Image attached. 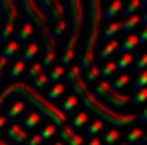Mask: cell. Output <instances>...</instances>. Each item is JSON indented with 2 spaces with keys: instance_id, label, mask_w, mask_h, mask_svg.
<instances>
[{
  "instance_id": "obj_34",
  "label": "cell",
  "mask_w": 147,
  "mask_h": 145,
  "mask_svg": "<svg viewBox=\"0 0 147 145\" xmlns=\"http://www.w3.org/2000/svg\"><path fill=\"white\" fill-rule=\"evenodd\" d=\"M133 89H135V91L147 89V71H141V73L137 75V79L133 81Z\"/></svg>"
},
{
  "instance_id": "obj_29",
  "label": "cell",
  "mask_w": 147,
  "mask_h": 145,
  "mask_svg": "<svg viewBox=\"0 0 147 145\" xmlns=\"http://www.w3.org/2000/svg\"><path fill=\"white\" fill-rule=\"evenodd\" d=\"M129 103H133L135 107H139V105H143V103H147V89H141V91H135V95H133V97H129Z\"/></svg>"
},
{
  "instance_id": "obj_31",
  "label": "cell",
  "mask_w": 147,
  "mask_h": 145,
  "mask_svg": "<svg viewBox=\"0 0 147 145\" xmlns=\"http://www.w3.org/2000/svg\"><path fill=\"white\" fill-rule=\"evenodd\" d=\"M97 77H99V67H95V65H91V67H89V69L85 71V75L81 77V81H83V83L87 85V83H91V81H95Z\"/></svg>"
},
{
  "instance_id": "obj_53",
  "label": "cell",
  "mask_w": 147,
  "mask_h": 145,
  "mask_svg": "<svg viewBox=\"0 0 147 145\" xmlns=\"http://www.w3.org/2000/svg\"><path fill=\"white\" fill-rule=\"evenodd\" d=\"M143 6H145V10H147V0H145V2H143Z\"/></svg>"
},
{
  "instance_id": "obj_5",
  "label": "cell",
  "mask_w": 147,
  "mask_h": 145,
  "mask_svg": "<svg viewBox=\"0 0 147 145\" xmlns=\"http://www.w3.org/2000/svg\"><path fill=\"white\" fill-rule=\"evenodd\" d=\"M67 12H69V30H71V38L63 51V57H61V63L59 67H63L67 71V67L71 65L73 61V55H75V47H77V40H79V32H81V26H83V14H85V8L79 0H69L65 4Z\"/></svg>"
},
{
  "instance_id": "obj_6",
  "label": "cell",
  "mask_w": 147,
  "mask_h": 145,
  "mask_svg": "<svg viewBox=\"0 0 147 145\" xmlns=\"http://www.w3.org/2000/svg\"><path fill=\"white\" fill-rule=\"evenodd\" d=\"M93 95L99 101H105L109 109H123L125 105H129V97L123 95V93H113L111 91V85L107 81H99L97 87H95V91H93Z\"/></svg>"
},
{
  "instance_id": "obj_24",
  "label": "cell",
  "mask_w": 147,
  "mask_h": 145,
  "mask_svg": "<svg viewBox=\"0 0 147 145\" xmlns=\"http://www.w3.org/2000/svg\"><path fill=\"white\" fill-rule=\"evenodd\" d=\"M24 71H26V65H24V63L18 59V61H16V63L10 67V71H8V77H10L12 81H16V79H18V77L24 73Z\"/></svg>"
},
{
  "instance_id": "obj_18",
  "label": "cell",
  "mask_w": 147,
  "mask_h": 145,
  "mask_svg": "<svg viewBox=\"0 0 147 145\" xmlns=\"http://www.w3.org/2000/svg\"><path fill=\"white\" fill-rule=\"evenodd\" d=\"M38 123H40V115H38V113H34V111H30V113L24 117V121H22V129H24V131L34 129Z\"/></svg>"
},
{
  "instance_id": "obj_10",
  "label": "cell",
  "mask_w": 147,
  "mask_h": 145,
  "mask_svg": "<svg viewBox=\"0 0 147 145\" xmlns=\"http://www.w3.org/2000/svg\"><path fill=\"white\" fill-rule=\"evenodd\" d=\"M121 10H123V2H121V0H113V2H111V4L103 10V14H101V16H103L105 20L113 22V20H115V16H117Z\"/></svg>"
},
{
  "instance_id": "obj_42",
  "label": "cell",
  "mask_w": 147,
  "mask_h": 145,
  "mask_svg": "<svg viewBox=\"0 0 147 145\" xmlns=\"http://www.w3.org/2000/svg\"><path fill=\"white\" fill-rule=\"evenodd\" d=\"M83 143H85V137L83 135H73L65 145H83Z\"/></svg>"
},
{
  "instance_id": "obj_9",
  "label": "cell",
  "mask_w": 147,
  "mask_h": 145,
  "mask_svg": "<svg viewBox=\"0 0 147 145\" xmlns=\"http://www.w3.org/2000/svg\"><path fill=\"white\" fill-rule=\"evenodd\" d=\"M4 139L10 141V143H14V145H20V143H26L28 135H26V131H24L20 125H12V127H8V131L4 133Z\"/></svg>"
},
{
  "instance_id": "obj_23",
  "label": "cell",
  "mask_w": 147,
  "mask_h": 145,
  "mask_svg": "<svg viewBox=\"0 0 147 145\" xmlns=\"http://www.w3.org/2000/svg\"><path fill=\"white\" fill-rule=\"evenodd\" d=\"M129 65H133V55H121V59L115 61V73H123Z\"/></svg>"
},
{
  "instance_id": "obj_27",
  "label": "cell",
  "mask_w": 147,
  "mask_h": 145,
  "mask_svg": "<svg viewBox=\"0 0 147 145\" xmlns=\"http://www.w3.org/2000/svg\"><path fill=\"white\" fill-rule=\"evenodd\" d=\"M113 73H115V61H107L105 67L99 71V79H101V81H107Z\"/></svg>"
},
{
  "instance_id": "obj_12",
  "label": "cell",
  "mask_w": 147,
  "mask_h": 145,
  "mask_svg": "<svg viewBox=\"0 0 147 145\" xmlns=\"http://www.w3.org/2000/svg\"><path fill=\"white\" fill-rule=\"evenodd\" d=\"M119 45H121V42H119L117 38L109 40V42H107V45H105V47H103V49L97 53V59H99V61H107V59H109V57H111V55H113V53L119 49Z\"/></svg>"
},
{
  "instance_id": "obj_16",
  "label": "cell",
  "mask_w": 147,
  "mask_h": 145,
  "mask_svg": "<svg viewBox=\"0 0 147 145\" xmlns=\"http://www.w3.org/2000/svg\"><path fill=\"white\" fill-rule=\"evenodd\" d=\"M141 22V16H137V14H133V16H129V18H125L123 22H121V32H133L135 30V26Z\"/></svg>"
},
{
  "instance_id": "obj_43",
  "label": "cell",
  "mask_w": 147,
  "mask_h": 145,
  "mask_svg": "<svg viewBox=\"0 0 147 145\" xmlns=\"http://www.w3.org/2000/svg\"><path fill=\"white\" fill-rule=\"evenodd\" d=\"M42 141H40V137L38 135H30L28 139H26V145H40Z\"/></svg>"
},
{
  "instance_id": "obj_7",
  "label": "cell",
  "mask_w": 147,
  "mask_h": 145,
  "mask_svg": "<svg viewBox=\"0 0 147 145\" xmlns=\"http://www.w3.org/2000/svg\"><path fill=\"white\" fill-rule=\"evenodd\" d=\"M38 8L42 10V14L47 16V20L55 26L57 22L65 20V6L61 2H57V0H42V2L38 4Z\"/></svg>"
},
{
  "instance_id": "obj_3",
  "label": "cell",
  "mask_w": 147,
  "mask_h": 145,
  "mask_svg": "<svg viewBox=\"0 0 147 145\" xmlns=\"http://www.w3.org/2000/svg\"><path fill=\"white\" fill-rule=\"evenodd\" d=\"M89 16H87V40H85V53L81 57V63L77 65L81 73H85L91 65H93V59H95V45L99 40V34H101V2L97 0H91L83 6Z\"/></svg>"
},
{
  "instance_id": "obj_22",
  "label": "cell",
  "mask_w": 147,
  "mask_h": 145,
  "mask_svg": "<svg viewBox=\"0 0 147 145\" xmlns=\"http://www.w3.org/2000/svg\"><path fill=\"white\" fill-rule=\"evenodd\" d=\"M119 141V129H115V127H111L105 135H103V139H101V145H115Z\"/></svg>"
},
{
  "instance_id": "obj_48",
  "label": "cell",
  "mask_w": 147,
  "mask_h": 145,
  "mask_svg": "<svg viewBox=\"0 0 147 145\" xmlns=\"http://www.w3.org/2000/svg\"><path fill=\"white\" fill-rule=\"evenodd\" d=\"M139 119H141V121H147V107H145V109H143V113H141V115H139Z\"/></svg>"
},
{
  "instance_id": "obj_33",
  "label": "cell",
  "mask_w": 147,
  "mask_h": 145,
  "mask_svg": "<svg viewBox=\"0 0 147 145\" xmlns=\"http://www.w3.org/2000/svg\"><path fill=\"white\" fill-rule=\"evenodd\" d=\"M143 139V129H131L127 135H125V143L127 145H131V143H135V141H141Z\"/></svg>"
},
{
  "instance_id": "obj_25",
  "label": "cell",
  "mask_w": 147,
  "mask_h": 145,
  "mask_svg": "<svg viewBox=\"0 0 147 145\" xmlns=\"http://www.w3.org/2000/svg\"><path fill=\"white\" fill-rule=\"evenodd\" d=\"M103 127H105V123H103V121H99V119H95V121L85 129V135H89V137L93 139V137H97V135L101 133V129H103Z\"/></svg>"
},
{
  "instance_id": "obj_14",
  "label": "cell",
  "mask_w": 147,
  "mask_h": 145,
  "mask_svg": "<svg viewBox=\"0 0 147 145\" xmlns=\"http://www.w3.org/2000/svg\"><path fill=\"white\" fill-rule=\"evenodd\" d=\"M65 91H67V85L57 83V85H53V87H51V91H49V93H47V97H45V101H47V103H53V101H57Z\"/></svg>"
},
{
  "instance_id": "obj_30",
  "label": "cell",
  "mask_w": 147,
  "mask_h": 145,
  "mask_svg": "<svg viewBox=\"0 0 147 145\" xmlns=\"http://www.w3.org/2000/svg\"><path fill=\"white\" fill-rule=\"evenodd\" d=\"M18 51H20L18 42H16V40H10V42H6V47H4V51H2V55H0V57L10 59V57H12V55H16Z\"/></svg>"
},
{
  "instance_id": "obj_36",
  "label": "cell",
  "mask_w": 147,
  "mask_h": 145,
  "mask_svg": "<svg viewBox=\"0 0 147 145\" xmlns=\"http://www.w3.org/2000/svg\"><path fill=\"white\" fill-rule=\"evenodd\" d=\"M22 111H24V103H22V101H16V103L10 107V111H8V115H6V119H16Z\"/></svg>"
},
{
  "instance_id": "obj_21",
  "label": "cell",
  "mask_w": 147,
  "mask_h": 145,
  "mask_svg": "<svg viewBox=\"0 0 147 145\" xmlns=\"http://www.w3.org/2000/svg\"><path fill=\"white\" fill-rule=\"evenodd\" d=\"M129 81H131V77H129L127 73H121V75L117 77V81H113V85H111V91H113V93H119L123 87H127V85H129Z\"/></svg>"
},
{
  "instance_id": "obj_39",
  "label": "cell",
  "mask_w": 147,
  "mask_h": 145,
  "mask_svg": "<svg viewBox=\"0 0 147 145\" xmlns=\"http://www.w3.org/2000/svg\"><path fill=\"white\" fill-rule=\"evenodd\" d=\"M55 133H57V127H55V125H47V127L40 131V135H38V137H40V141H49Z\"/></svg>"
},
{
  "instance_id": "obj_19",
  "label": "cell",
  "mask_w": 147,
  "mask_h": 145,
  "mask_svg": "<svg viewBox=\"0 0 147 145\" xmlns=\"http://www.w3.org/2000/svg\"><path fill=\"white\" fill-rule=\"evenodd\" d=\"M89 121V113L87 111H79L75 117H73V121H71V129H83L85 127V123Z\"/></svg>"
},
{
  "instance_id": "obj_2",
  "label": "cell",
  "mask_w": 147,
  "mask_h": 145,
  "mask_svg": "<svg viewBox=\"0 0 147 145\" xmlns=\"http://www.w3.org/2000/svg\"><path fill=\"white\" fill-rule=\"evenodd\" d=\"M12 93H16V95L20 97L22 103H28V105L32 107L34 113H38L40 117H47V119L51 121V125L63 127V125L67 123V117H65L57 107H53L51 103H47L45 97H40L38 93H34L26 83H12L10 87H6L2 93H0V99L4 101V99H6L8 95H12Z\"/></svg>"
},
{
  "instance_id": "obj_50",
  "label": "cell",
  "mask_w": 147,
  "mask_h": 145,
  "mask_svg": "<svg viewBox=\"0 0 147 145\" xmlns=\"http://www.w3.org/2000/svg\"><path fill=\"white\" fill-rule=\"evenodd\" d=\"M141 141H143V145H147V133H143V139Z\"/></svg>"
},
{
  "instance_id": "obj_11",
  "label": "cell",
  "mask_w": 147,
  "mask_h": 145,
  "mask_svg": "<svg viewBox=\"0 0 147 145\" xmlns=\"http://www.w3.org/2000/svg\"><path fill=\"white\" fill-rule=\"evenodd\" d=\"M121 32V22H117V20H113V22H109V26L105 28V30H101V34H99V38L101 40H113L117 34Z\"/></svg>"
},
{
  "instance_id": "obj_38",
  "label": "cell",
  "mask_w": 147,
  "mask_h": 145,
  "mask_svg": "<svg viewBox=\"0 0 147 145\" xmlns=\"http://www.w3.org/2000/svg\"><path fill=\"white\" fill-rule=\"evenodd\" d=\"M55 59H57V51H45V59H42L40 67H42V69H47V67H53Z\"/></svg>"
},
{
  "instance_id": "obj_37",
  "label": "cell",
  "mask_w": 147,
  "mask_h": 145,
  "mask_svg": "<svg viewBox=\"0 0 147 145\" xmlns=\"http://www.w3.org/2000/svg\"><path fill=\"white\" fill-rule=\"evenodd\" d=\"M47 83H49L47 75H45V73H40V75H38V77H36V79L32 81V87H30V89H32L34 93H38V91H40V89H42V87H45Z\"/></svg>"
},
{
  "instance_id": "obj_32",
  "label": "cell",
  "mask_w": 147,
  "mask_h": 145,
  "mask_svg": "<svg viewBox=\"0 0 147 145\" xmlns=\"http://www.w3.org/2000/svg\"><path fill=\"white\" fill-rule=\"evenodd\" d=\"M65 28H67V22L65 20H61V22H57L53 28H51V38L57 42V38H61L63 36V32H65Z\"/></svg>"
},
{
  "instance_id": "obj_15",
  "label": "cell",
  "mask_w": 147,
  "mask_h": 145,
  "mask_svg": "<svg viewBox=\"0 0 147 145\" xmlns=\"http://www.w3.org/2000/svg\"><path fill=\"white\" fill-rule=\"evenodd\" d=\"M38 51H40V45H38V42H30V45H28V47L24 49V53H22L20 61H22V63L26 65L28 61H32V59H34V57L38 55Z\"/></svg>"
},
{
  "instance_id": "obj_13",
  "label": "cell",
  "mask_w": 147,
  "mask_h": 145,
  "mask_svg": "<svg viewBox=\"0 0 147 145\" xmlns=\"http://www.w3.org/2000/svg\"><path fill=\"white\" fill-rule=\"evenodd\" d=\"M137 34H127V38L119 45V49H121V53L123 55H131V51L133 49H137Z\"/></svg>"
},
{
  "instance_id": "obj_40",
  "label": "cell",
  "mask_w": 147,
  "mask_h": 145,
  "mask_svg": "<svg viewBox=\"0 0 147 145\" xmlns=\"http://www.w3.org/2000/svg\"><path fill=\"white\" fill-rule=\"evenodd\" d=\"M73 135H75V133H73V129H71L69 125H63V129L59 131V137H61L59 141H61V143H67V141H69Z\"/></svg>"
},
{
  "instance_id": "obj_44",
  "label": "cell",
  "mask_w": 147,
  "mask_h": 145,
  "mask_svg": "<svg viewBox=\"0 0 147 145\" xmlns=\"http://www.w3.org/2000/svg\"><path fill=\"white\" fill-rule=\"evenodd\" d=\"M137 42H139V45H145V42H147V26L141 30V34H137Z\"/></svg>"
},
{
  "instance_id": "obj_51",
  "label": "cell",
  "mask_w": 147,
  "mask_h": 145,
  "mask_svg": "<svg viewBox=\"0 0 147 145\" xmlns=\"http://www.w3.org/2000/svg\"><path fill=\"white\" fill-rule=\"evenodd\" d=\"M53 145H65V143H61V141H57V143H53Z\"/></svg>"
},
{
  "instance_id": "obj_17",
  "label": "cell",
  "mask_w": 147,
  "mask_h": 145,
  "mask_svg": "<svg viewBox=\"0 0 147 145\" xmlns=\"http://www.w3.org/2000/svg\"><path fill=\"white\" fill-rule=\"evenodd\" d=\"M77 105H79V99H77L75 95H69V97L63 101V105H61V109H59V111H61V113L67 117V113L75 111V107H77Z\"/></svg>"
},
{
  "instance_id": "obj_20",
  "label": "cell",
  "mask_w": 147,
  "mask_h": 145,
  "mask_svg": "<svg viewBox=\"0 0 147 145\" xmlns=\"http://www.w3.org/2000/svg\"><path fill=\"white\" fill-rule=\"evenodd\" d=\"M32 32H34V30H32V26H30L28 22H24V24L20 26L18 34H16V42H18V47H20V45H24V42L28 40V36H30Z\"/></svg>"
},
{
  "instance_id": "obj_28",
  "label": "cell",
  "mask_w": 147,
  "mask_h": 145,
  "mask_svg": "<svg viewBox=\"0 0 147 145\" xmlns=\"http://www.w3.org/2000/svg\"><path fill=\"white\" fill-rule=\"evenodd\" d=\"M63 77H65V69H63V67H59V65H57V67H53V71L47 75L49 83H53V85H57V81H61Z\"/></svg>"
},
{
  "instance_id": "obj_26",
  "label": "cell",
  "mask_w": 147,
  "mask_h": 145,
  "mask_svg": "<svg viewBox=\"0 0 147 145\" xmlns=\"http://www.w3.org/2000/svg\"><path fill=\"white\" fill-rule=\"evenodd\" d=\"M139 6H141L139 0H129V2L123 6V10H121V12H123V16H125V18H129V16H133V14L137 12V8H139Z\"/></svg>"
},
{
  "instance_id": "obj_35",
  "label": "cell",
  "mask_w": 147,
  "mask_h": 145,
  "mask_svg": "<svg viewBox=\"0 0 147 145\" xmlns=\"http://www.w3.org/2000/svg\"><path fill=\"white\" fill-rule=\"evenodd\" d=\"M42 73V67H40V63H32L30 67H28V71H26V79L28 81H34L38 75Z\"/></svg>"
},
{
  "instance_id": "obj_49",
  "label": "cell",
  "mask_w": 147,
  "mask_h": 145,
  "mask_svg": "<svg viewBox=\"0 0 147 145\" xmlns=\"http://www.w3.org/2000/svg\"><path fill=\"white\" fill-rule=\"evenodd\" d=\"M141 22H143V24H145V26H147V10H145V14H143V16H141Z\"/></svg>"
},
{
  "instance_id": "obj_46",
  "label": "cell",
  "mask_w": 147,
  "mask_h": 145,
  "mask_svg": "<svg viewBox=\"0 0 147 145\" xmlns=\"http://www.w3.org/2000/svg\"><path fill=\"white\" fill-rule=\"evenodd\" d=\"M8 123V119H6V115H0V129H4V125Z\"/></svg>"
},
{
  "instance_id": "obj_4",
  "label": "cell",
  "mask_w": 147,
  "mask_h": 145,
  "mask_svg": "<svg viewBox=\"0 0 147 145\" xmlns=\"http://www.w3.org/2000/svg\"><path fill=\"white\" fill-rule=\"evenodd\" d=\"M20 14L24 16V22H28L32 26V30L38 32V38L45 45V51H55L57 49V42L51 38L49 20L42 14V10L38 8V4L36 2H30V0H22V2H20Z\"/></svg>"
},
{
  "instance_id": "obj_8",
  "label": "cell",
  "mask_w": 147,
  "mask_h": 145,
  "mask_svg": "<svg viewBox=\"0 0 147 145\" xmlns=\"http://www.w3.org/2000/svg\"><path fill=\"white\" fill-rule=\"evenodd\" d=\"M0 12H2L4 24L14 26V22H16V18H18V8H16L14 2H10V0H2V2H0Z\"/></svg>"
},
{
  "instance_id": "obj_54",
  "label": "cell",
  "mask_w": 147,
  "mask_h": 145,
  "mask_svg": "<svg viewBox=\"0 0 147 145\" xmlns=\"http://www.w3.org/2000/svg\"><path fill=\"white\" fill-rule=\"evenodd\" d=\"M121 145H127V143H121Z\"/></svg>"
},
{
  "instance_id": "obj_1",
  "label": "cell",
  "mask_w": 147,
  "mask_h": 145,
  "mask_svg": "<svg viewBox=\"0 0 147 145\" xmlns=\"http://www.w3.org/2000/svg\"><path fill=\"white\" fill-rule=\"evenodd\" d=\"M65 81H67V85L73 89V95L83 101V105H85L83 111H87L89 115L93 113L99 121L109 123V125L115 127V129L125 127V125H129V123L135 121V115H133V113H131V115L115 113L113 109H109L107 105H103V103L87 89V85L81 81V71H79V67H69V71H65Z\"/></svg>"
},
{
  "instance_id": "obj_52",
  "label": "cell",
  "mask_w": 147,
  "mask_h": 145,
  "mask_svg": "<svg viewBox=\"0 0 147 145\" xmlns=\"http://www.w3.org/2000/svg\"><path fill=\"white\" fill-rule=\"evenodd\" d=\"M0 145H6V143H4V139H0Z\"/></svg>"
},
{
  "instance_id": "obj_47",
  "label": "cell",
  "mask_w": 147,
  "mask_h": 145,
  "mask_svg": "<svg viewBox=\"0 0 147 145\" xmlns=\"http://www.w3.org/2000/svg\"><path fill=\"white\" fill-rule=\"evenodd\" d=\"M87 145H101V139H99V137H93V139H91Z\"/></svg>"
},
{
  "instance_id": "obj_45",
  "label": "cell",
  "mask_w": 147,
  "mask_h": 145,
  "mask_svg": "<svg viewBox=\"0 0 147 145\" xmlns=\"http://www.w3.org/2000/svg\"><path fill=\"white\" fill-rule=\"evenodd\" d=\"M8 65V59H4V57H0V73L4 71V67Z\"/></svg>"
},
{
  "instance_id": "obj_41",
  "label": "cell",
  "mask_w": 147,
  "mask_h": 145,
  "mask_svg": "<svg viewBox=\"0 0 147 145\" xmlns=\"http://www.w3.org/2000/svg\"><path fill=\"white\" fill-rule=\"evenodd\" d=\"M14 32V26H8V24H2V30H0V40L6 42L10 38V34Z\"/></svg>"
}]
</instances>
